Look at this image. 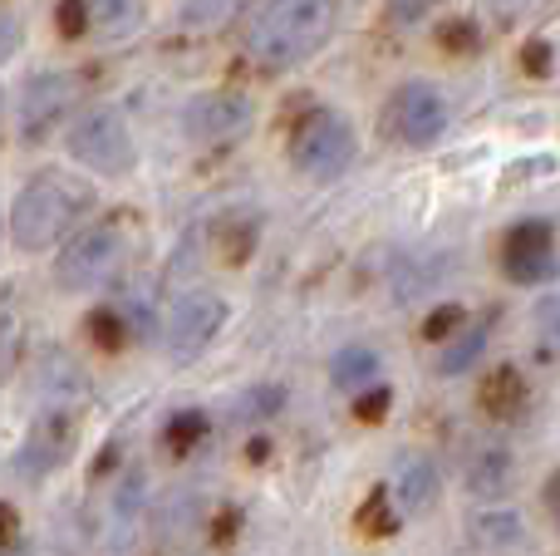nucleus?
Returning <instances> with one entry per match:
<instances>
[{
	"label": "nucleus",
	"instance_id": "6ab92c4d",
	"mask_svg": "<svg viewBox=\"0 0 560 556\" xmlns=\"http://www.w3.org/2000/svg\"><path fill=\"white\" fill-rule=\"evenodd\" d=\"M207 439H212V419H207L202 409L173 414V419H167V429H163L167 453H177V459H187V453H192L197 443H207Z\"/></svg>",
	"mask_w": 560,
	"mask_h": 556
},
{
	"label": "nucleus",
	"instance_id": "f8f14e48",
	"mask_svg": "<svg viewBox=\"0 0 560 556\" xmlns=\"http://www.w3.org/2000/svg\"><path fill=\"white\" fill-rule=\"evenodd\" d=\"M84 10V30L104 45H124V39L143 35L153 20V0H79Z\"/></svg>",
	"mask_w": 560,
	"mask_h": 556
},
{
	"label": "nucleus",
	"instance_id": "20e7f679",
	"mask_svg": "<svg viewBox=\"0 0 560 556\" xmlns=\"http://www.w3.org/2000/svg\"><path fill=\"white\" fill-rule=\"evenodd\" d=\"M65 153L74 158L84 173L94 177H128L138 167V138H133V124L118 104H84L74 108V118L65 124Z\"/></svg>",
	"mask_w": 560,
	"mask_h": 556
},
{
	"label": "nucleus",
	"instance_id": "9d476101",
	"mask_svg": "<svg viewBox=\"0 0 560 556\" xmlns=\"http://www.w3.org/2000/svg\"><path fill=\"white\" fill-rule=\"evenodd\" d=\"M447 124H453V104L433 79H404L388 99V134L404 148H433Z\"/></svg>",
	"mask_w": 560,
	"mask_h": 556
},
{
	"label": "nucleus",
	"instance_id": "ddd939ff",
	"mask_svg": "<svg viewBox=\"0 0 560 556\" xmlns=\"http://www.w3.org/2000/svg\"><path fill=\"white\" fill-rule=\"evenodd\" d=\"M467 537H472L482 552H526L532 547L526 518L512 508H502V502H482V508L467 518Z\"/></svg>",
	"mask_w": 560,
	"mask_h": 556
},
{
	"label": "nucleus",
	"instance_id": "0eeeda50",
	"mask_svg": "<svg viewBox=\"0 0 560 556\" xmlns=\"http://www.w3.org/2000/svg\"><path fill=\"white\" fill-rule=\"evenodd\" d=\"M79 404H59V399H39L35 419H30L25 439L15 449V478L25 483H45L74 459L79 449Z\"/></svg>",
	"mask_w": 560,
	"mask_h": 556
},
{
	"label": "nucleus",
	"instance_id": "393cba45",
	"mask_svg": "<svg viewBox=\"0 0 560 556\" xmlns=\"http://www.w3.org/2000/svg\"><path fill=\"white\" fill-rule=\"evenodd\" d=\"M556 296H546L541 301V355L546 360H556Z\"/></svg>",
	"mask_w": 560,
	"mask_h": 556
},
{
	"label": "nucleus",
	"instance_id": "aec40b11",
	"mask_svg": "<svg viewBox=\"0 0 560 556\" xmlns=\"http://www.w3.org/2000/svg\"><path fill=\"white\" fill-rule=\"evenodd\" d=\"M526 404V390L516 384V370H502L492 380V390L482 394V409L492 414V419H516V409Z\"/></svg>",
	"mask_w": 560,
	"mask_h": 556
},
{
	"label": "nucleus",
	"instance_id": "1a4fd4ad",
	"mask_svg": "<svg viewBox=\"0 0 560 556\" xmlns=\"http://www.w3.org/2000/svg\"><path fill=\"white\" fill-rule=\"evenodd\" d=\"M256 128V99L242 89H202L183 104V134L197 148H236Z\"/></svg>",
	"mask_w": 560,
	"mask_h": 556
},
{
	"label": "nucleus",
	"instance_id": "2eb2a0df",
	"mask_svg": "<svg viewBox=\"0 0 560 556\" xmlns=\"http://www.w3.org/2000/svg\"><path fill=\"white\" fill-rule=\"evenodd\" d=\"M516 478V459L506 443H487V449L472 453V463H467V488L477 493L482 502H497L506 488H512Z\"/></svg>",
	"mask_w": 560,
	"mask_h": 556
},
{
	"label": "nucleus",
	"instance_id": "7ed1b4c3",
	"mask_svg": "<svg viewBox=\"0 0 560 556\" xmlns=\"http://www.w3.org/2000/svg\"><path fill=\"white\" fill-rule=\"evenodd\" d=\"M133 246H138V227L128 212H108L84 222L79 232H69L59 242L55 256V286L65 296H98L128 271L133 262Z\"/></svg>",
	"mask_w": 560,
	"mask_h": 556
},
{
	"label": "nucleus",
	"instance_id": "b1692460",
	"mask_svg": "<svg viewBox=\"0 0 560 556\" xmlns=\"http://www.w3.org/2000/svg\"><path fill=\"white\" fill-rule=\"evenodd\" d=\"M541 5H546V0H487V10H492L497 25H516V20H532Z\"/></svg>",
	"mask_w": 560,
	"mask_h": 556
},
{
	"label": "nucleus",
	"instance_id": "9b49d317",
	"mask_svg": "<svg viewBox=\"0 0 560 556\" xmlns=\"http://www.w3.org/2000/svg\"><path fill=\"white\" fill-rule=\"evenodd\" d=\"M502 271L516 286H541L556 276V227L551 217H526L502 236Z\"/></svg>",
	"mask_w": 560,
	"mask_h": 556
},
{
	"label": "nucleus",
	"instance_id": "423d86ee",
	"mask_svg": "<svg viewBox=\"0 0 560 556\" xmlns=\"http://www.w3.org/2000/svg\"><path fill=\"white\" fill-rule=\"evenodd\" d=\"M79 99H84V74L79 69H35L15 94V138L30 148L49 143L74 118Z\"/></svg>",
	"mask_w": 560,
	"mask_h": 556
},
{
	"label": "nucleus",
	"instance_id": "6e6552de",
	"mask_svg": "<svg viewBox=\"0 0 560 556\" xmlns=\"http://www.w3.org/2000/svg\"><path fill=\"white\" fill-rule=\"evenodd\" d=\"M226 321H232V301H226L222 291H207V286L183 291L173 305H167V321H163L167 360L173 364L202 360V355L217 345V335L226 331Z\"/></svg>",
	"mask_w": 560,
	"mask_h": 556
},
{
	"label": "nucleus",
	"instance_id": "f3484780",
	"mask_svg": "<svg viewBox=\"0 0 560 556\" xmlns=\"http://www.w3.org/2000/svg\"><path fill=\"white\" fill-rule=\"evenodd\" d=\"M20 340H25V311H20V291L10 281H0V384L15 374Z\"/></svg>",
	"mask_w": 560,
	"mask_h": 556
},
{
	"label": "nucleus",
	"instance_id": "a211bd4d",
	"mask_svg": "<svg viewBox=\"0 0 560 556\" xmlns=\"http://www.w3.org/2000/svg\"><path fill=\"white\" fill-rule=\"evenodd\" d=\"M487 335H492V321H472V325H463V331H457L453 340L443 345V355H438V370H443V374H467L477 360H482Z\"/></svg>",
	"mask_w": 560,
	"mask_h": 556
},
{
	"label": "nucleus",
	"instance_id": "39448f33",
	"mask_svg": "<svg viewBox=\"0 0 560 556\" xmlns=\"http://www.w3.org/2000/svg\"><path fill=\"white\" fill-rule=\"evenodd\" d=\"M290 163L310 183H339L349 167L359 163V128L345 108L315 104L300 114L295 134H290Z\"/></svg>",
	"mask_w": 560,
	"mask_h": 556
},
{
	"label": "nucleus",
	"instance_id": "dca6fc26",
	"mask_svg": "<svg viewBox=\"0 0 560 556\" xmlns=\"http://www.w3.org/2000/svg\"><path fill=\"white\" fill-rule=\"evenodd\" d=\"M378 370H384V360H378V350H369V345H345V350L329 360V380H335V390H345V394L374 390Z\"/></svg>",
	"mask_w": 560,
	"mask_h": 556
},
{
	"label": "nucleus",
	"instance_id": "f03ea898",
	"mask_svg": "<svg viewBox=\"0 0 560 556\" xmlns=\"http://www.w3.org/2000/svg\"><path fill=\"white\" fill-rule=\"evenodd\" d=\"M94 202H98V193L89 177L69 173V167H39V173H30L25 187L10 197V242L25 256L55 252L69 232L84 227Z\"/></svg>",
	"mask_w": 560,
	"mask_h": 556
},
{
	"label": "nucleus",
	"instance_id": "bb28decb",
	"mask_svg": "<svg viewBox=\"0 0 560 556\" xmlns=\"http://www.w3.org/2000/svg\"><path fill=\"white\" fill-rule=\"evenodd\" d=\"M384 404H388V390H378V394H369V399H359V419H369V414H384Z\"/></svg>",
	"mask_w": 560,
	"mask_h": 556
},
{
	"label": "nucleus",
	"instance_id": "a878e982",
	"mask_svg": "<svg viewBox=\"0 0 560 556\" xmlns=\"http://www.w3.org/2000/svg\"><path fill=\"white\" fill-rule=\"evenodd\" d=\"M20 542V512L10 502H0V552H10Z\"/></svg>",
	"mask_w": 560,
	"mask_h": 556
},
{
	"label": "nucleus",
	"instance_id": "5701e85b",
	"mask_svg": "<svg viewBox=\"0 0 560 556\" xmlns=\"http://www.w3.org/2000/svg\"><path fill=\"white\" fill-rule=\"evenodd\" d=\"M20 49H25V20H20L15 10L0 5V69H5Z\"/></svg>",
	"mask_w": 560,
	"mask_h": 556
},
{
	"label": "nucleus",
	"instance_id": "4be33fe9",
	"mask_svg": "<svg viewBox=\"0 0 560 556\" xmlns=\"http://www.w3.org/2000/svg\"><path fill=\"white\" fill-rule=\"evenodd\" d=\"M443 5L447 0H384V10H388L394 25H423V20H433Z\"/></svg>",
	"mask_w": 560,
	"mask_h": 556
},
{
	"label": "nucleus",
	"instance_id": "4468645a",
	"mask_svg": "<svg viewBox=\"0 0 560 556\" xmlns=\"http://www.w3.org/2000/svg\"><path fill=\"white\" fill-rule=\"evenodd\" d=\"M394 498H398V512H404V518H423V512H433L438 498H443V478H438L433 459H423V453L398 459Z\"/></svg>",
	"mask_w": 560,
	"mask_h": 556
},
{
	"label": "nucleus",
	"instance_id": "412c9836",
	"mask_svg": "<svg viewBox=\"0 0 560 556\" xmlns=\"http://www.w3.org/2000/svg\"><path fill=\"white\" fill-rule=\"evenodd\" d=\"M236 5H242V0H187V5H183V25H192V30L226 25V20L236 15Z\"/></svg>",
	"mask_w": 560,
	"mask_h": 556
},
{
	"label": "nucleus",
	"instance_id": "f257e3e1",
	"mask_svg": "<svg viewBox=\"0 0 560 556\" xmlns=\"http://www.w3.org/2000/svg\"><path fill=\"white\" fill-rule=\"evenodd\" d=\"M339 0H256L246 10L242 49L261 74L300 69L335 39Z\"/></svg>",
	"mask_w": 560,
	"mask_h": 556
}]
</instances>
